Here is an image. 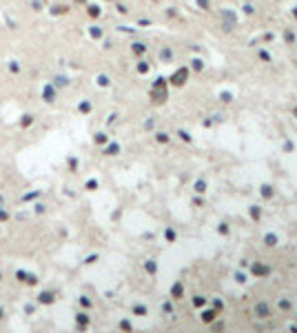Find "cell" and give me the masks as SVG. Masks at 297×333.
<instances>
[{
  "mask_svg": "<svg viewBox=\"0 0 297 333\" xmlns=\"http://www.w3.org/2000/svg\"><path fill=\"white\" fill-rule=\"evenodd\" d=\"M204 189H206L204 182H197V184H195V191H197V193H204Z\"/></svg>",
  "mask_w": 297,
  "mask_h": 333,
  "instance_id": "5",
  "label": "cell"
},
{
  "mask_svg": "<svg viewBox=\"0 0 297 333\" xmlns=\"http://www.w3.org/2000/svg\"><path fill=\"white\" fill-rule=\"evenodd\" d=\"M173 295H175V298L182 295V284H175V287H173Z\"/></svg>",
  "mask_w": 297,
  "mask_h": 333,
  "instance_id": "4",
  "label": "cell"
},
{
  "mask_svg": "<svg viewBox=\"0 0 297 333\" xmlns=\"http://www.w3.org/2000/svg\"><path fill=\"white\" fill-rule=\"evenodd\" d=\"M295 116H297V109H295Z\"/></svg>",
  "mask_w": 297,
  "mask_h": 333,
  "instance_id": "8",
  "label": "cell"
},
{
  "mask_svg": "<svg viewBox=\"0 0 297 333\" xmlns=\"http://www.w3.org/2000/svg\"><path fill=\"white\" fill-rule=\"evenodd\" d=\"M262 195H264V198H271V195H273V191H271V187H268V184L262 187Z\"/></svg>",
  "mask_w": 297,
  "mask_h": 333,
  "instance_id": "3",
  "label": "cell"
},
{
  "mask_svg": "<svg viewBox=\"0 0 297 333\" xmlns=\"http://www.w3.org/2000/svg\"><path fill=\"white\" fill-rule=\"evenodd\" d=\"M275 242H277V238H275V236H271V233H268V236H266V244H271V247H273V244H275Z\"/></svg>",
  "mask_w": 297,
  "mask_h": 333,
  "instance_id": "6",
  "label": "cell"
},
{
  "mask_svg": "<svg viewBox=\"0 0 297 333\" xmlns=\"http://www.w3.org/2000/svg\"><path fill=\"white\" fill-rule=\"evenodd\" d=\"M204 320H206V322L213 320V311H206V313H204Z\"/></svg>",
  "mask_w": 297,
  "mask_h": 333,
  "instance_id": "7",
  "label": "cell"
},
{
  "mask_svg": "<svg viewBox=\"0 0 297 333\" xmlns=\"http://www.w3.org/2000/svg\"><path fill=\"white\" fill-rule=\"evenodd\" d=\"M255 311H257V315H260V318H266V315H268V304H257Z\"/></svg>",
  "mask_w": 297,
  "mask_h": 333,
  "instance_id": "2",
  "label": "cell"
},
{
  "mask_svg": "<svg viewBox=\"0 0 297 333\" xmlns=\"http://www.w3.org/2000/svg\"><path fill=\"white\" fill-rule=\"evenodd\" d=\"M253 273H255V275H268V266H262V264H253Z\"/></svg>",
  "mask_w": 297,
  "mask_h": 333,
  "instance_id": "1",
  "label": "cell"
}]
</instances>
